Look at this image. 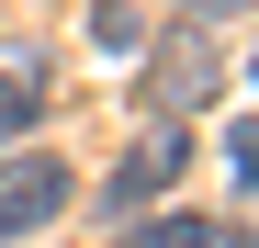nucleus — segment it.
Instances as JSON below:
<instances>
[{
  "instance_id": "obj_9",
  "label": "nucleus",
  "mask_w": 259,
  "mask_h": 248,
  "mask_svg": "<svg viewBox=\"0 0 259 248\" xmlns=\"http://www.w3.org/2000/svg\"><path fill=\"white\" fill-rule=\"evenodd\" d=\"M248 79H259V46H248Z\"/></svg>"
},
{
  "instance_id": "obj_2",
  "label": "nucleus",
  "mask_w": 259,
  "mask_h": 248,
  "mask_svg": "<svg viewBox=\"0 0 259 248\" xmlns=\"http://www.w3.org/2000/svg\"><path fill=\"white\" fill-rule=\"evenodd\" d=\"M203 102H214V57L192 46V34H169V46L147 57V113L181 124V113H203Z\"/></svg>"
},
{
  "instance_id": "obj_6",
  "label": "nucleus",
  "mask_w": 259,
  "mask_h": 248,
  "mask_svg": "<svg viewBox=\"0 0 259 248\" xmlns=\"http://www.w3.org/2000/svg\"><path fill=\"white\" fill-rule=\"evenodd\" d=\"M12 124H34V79H0V136Z\"/></svg>"
},
{
  "instance_id": "obj_8",
  "label": "nucleus",
  "mask_w": 259,
  "mask_h": 248,
  "mask_svg": "<svg viewBox=\"0 0 259 248\" xmlns=\"http://www.w3.org/2000/svg\"><path fill=\"white\" fill-rule=\"evenodd\" d=\"M192 12H259V0H192Z\"/></svg>"
},
{
  "instance_id": "obj_3",
  "label": "nucleus",
  "mask_w": 259,
  "mask_h": 248,
  "mask_svg": "<svg viewBox=\"0 0 259 248\" xmlns=\"http://www.w3.org/2000/svg\"><path fill=\"white\" fill-rule=\"evenodd\" d=\"M57 203H68V170H57V158H12V170H0V248L34 237Z\"/></svg>"
},
{
  "instance_id": "obj_4",
  "label": "nucleus",
  "mask_w": 259,
  "mask_h": 248,
  "mask_svg": "<svg viewBox=\"0 0 259 248\" xmlns=\"http://www.w3.org/2000/svg\"><path fill=\"white\" fill-rule=\"evenodd\" d=\"M124 248H248V237H237L226 215H158V226H136Z\"/></svg>"
},
{
  "instance_id": "obj_7",
  "label": "nucleus",
  "mask_w": 259,
  "mask_h": 248,
  "mask_svg": "<svg viewBox=\"0 0 259 248\" xmlns=\"http://www.w3.org/2000/svg\"><path fill=\"white\" fill-rule=\"evenodd\" d=\"M226 158H237V181L259 192V124H237V136H226Z\"/></svg>"
},
{
  "instance_id": "obj_5",
  "label": "nucleus",
  "mask_w": 259,
  "mask_h": 248,
  "mask_svg": "<svg viewBox=\"0 0 259 248\" xmlns=\"http://www.w3.org/2000/svg\"><path fill=\"white\" fill-rule=\"evenodd\" d=\"M136 34H147V23H136V0H102V12H91V46H113V57L136 46Z\"/></svg>"
},
{
  "instance_id": "obj_1",
  "label": "nucleus",
  "mask_w": 259,
  "mask_h": 248,
  "mask_svg": "<svg viewBox=\"0 0 259 248\" xmlns=\"http://www.w3.org/2000/svg\"><path fill=\"white\" fill-rule=\"evenodd\" d=\"M181 170H192V136H181V124H147V136H136V158L102 181V203H113V215H136V203H158Z\"/></svg>"
}]
</instances>
